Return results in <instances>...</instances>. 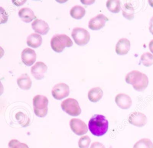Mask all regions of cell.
Instances as JSON below:
<instances>
[{"label":"cell","mask_w":153,"mask_h":148,"mask_svg":"<svg viewBox=\"0 0 153 148\" xmlns=\"http://www.w3.org/2000/svg\"><path fill=\"white\" fill-rule=\"evenodd\" d=\"M148 3L151 7H153V0H148Z\"/></svg>","instance_id":"cell-32"},{"label":"cell","mask_w":153,"mask_h":148,"mask_svg":"<svg viewBox=\"0 0 153 148\" xmlns=\"http://www.w3.org/2000/svg\"><path fill=\"white\" fill-rule=\"evenodd\" d=\"M69 87L65 83H59L55 85L51 90L53 97L57 100H62L69 94Z\"/></svg>","instance_id":"cell-6"},{"label":"cell","mask_w":153,"mask_h":148,"mask_svg":"<svg viewBox=\"0 0 153 148\" xmlns=\"http://www.w3.org/2000/svg\"><path fill=\"white\" fill-rule=\"evenodd\" d=\"M140 60L145 66H149L153 64V54L149 52H145L140 56Z\"/></svg>","instance_id":"cell-25"},{"label":"cell","mask_w":153,"mask_h":148,"mask_svg":"<svg viewBox=\"0 0 153 148\" xmlns=\"http://www.w3.org/2000/svg\"><path fill=\"white\" fill-rule=\"evenodd\" d=\"M21 58L23 63L25 64L30 66L35 62L36 58V53L33 49L26 48L21 53Z\"/></svg>","instance_id":"cell-11"},{"label":"cell","mask_w":153,"mask_h":148,"mask_svg":"<svg viewBox=\"0 0 153 148\" xmlns=\"http://www.w3.org/2000/svg\"><path fill=\"white\" fill-rule=\"evenodd\" d=\"M149 30L150 32L153 35V16L151 17L150 21H149Z\"/></svg>","instance_id":"cell-29"},{"label":"cell","mask_w":153,"mask_h":148,"mask_svg":"<svg viewBox=\"0 0 153 148\" xmlns=\"http://www.w3.org/2000/svg\"><path fill=\"white\" fill-rule=\"evenodd\" d=\"M149 50L151 51V52L153 54V39H151L149 42Z\"/></svg>","instance_id":"cell-30"},{"label":"cell","mask_w":153,"mask_h":148,"mask_svg":"<svg viewBox=\"0 0 153 148\" xmlns=\"http://www.w3.org/2000/svg\"><path fill=\"white\" fill-rule=\"evenodd\" d=\"M50 44L52 49L54 51L57 53H60L66 47H71L73 44V42L71 38L66 35L57 34L51 38Z\"/></svg>","instance_id":"cell-2"},{"label":"cell","mask_w":153,"mask_h":148,"mask_svg":"<svg viewBox=\"0 0 153 148\" xmlns=\"http://www.w3.org/2000/svg\"><path fill=\"white\" fill-rule=\"evenodd\" d=\"M108 20V18L103 14H99L91 18L88 22V27L92 30L102 29Z\"/></svg>","instance_id":"cell-9"},{"label":"cell","mask_w":153,"mask_h":148,"mask_svg":"<svg viewBox=\"0 0 153 148\" xmlns=\"http://www.w3.org/2000/svg\"><path fill=\"white\" fill-rule=\"evenodd\" d=\"M90 148H105V146L100 142L95 141L91 144Z\"/></svg>","instance_id":"cell-28"},{"label":"cell","mask_w":153,"mask_h":148,"mask_svg":"<svg viewBox=\"0 0 153 148\" xmlns=\"http://www.w3.org/2000/svg\"><path fill=\"white\" fill-rule=\"evenodd\" d=\"M8 148H29V146L16 139H12L8 143Z\"/></svg>","instance_id":"cell-27"},{"label":"cell","mask_w":153,"mask_h":148,"mask_svg":"<svg viewBox=\"0 0 153 148\" xmlns=\"http://www.w3.org/2000/svg\"><path fill=\"white\" fill-rule=\"evenodd\" d=\"M48 98L42 95H36L33 98V106L35 114L40 118L46 116L48 112Z\"/></svg>","instance_id":"cell-3"},{"label":"cell","mask_w":153,"mask_h":148,"mask_svg":"<svg viewBox=\"0 0 153 148\" xmlns=\"http://www.w3.org/2000/svg\"><path fill=\"white\" fill-rule=\"evenodd\" d=\"M61 107L66 113L73 116H78L81 112L78 102L75 99L72 98L64 100L61 103Z\"/></svg>","instance_id":"cell-4"},{"label":"cell","mask_w":153,"mask_h":148,"mask_svg":"<svg viewBox=\"0 0 153 148\" xmlns=\"http://www.w3.org/2000/svg\"><path fill=\"white\" fill-rule=\"evenodd\" d=\"M71 36L75 42L78 45H84L87 44L90 38L89 32L82 27H76L72 29Z\"/></svg>","instance_id":"cell-5"},{"label":"cell","mask_w":153,"mask_h":148,"mask_svg":"<svg viewBox=\"0 0 153 148\" xmlns=\"http://www.w3.org/2000/svg\"><path fill=\"white\" fill-rule=\"evenodd\" d=\"M106 7L112 13H117L121 10V2L119 0H108Z\"/></svg>","instance_id":"cell-22"},{"label":"cell","mask_w":153,"mask_h":148,"mask_svg":"<svg viewBox=\"0 0 153 148\" xmlns=\"http://www.w3.org/2000/svg\"><path fill=\"white\" fill-rule=\"evenodd\" d=\"M90 143V138L88 135H84L79 138L78 140V146L79 148H88Z\"/></svg>","instance_id":"cell-26"},{"label":"cell","mask_w":153,"mask_h":148,"mask_svg":"<svg viewBox=\"0 0 153 148\" xmlns=\"http://www.w3.org/2000/svg\"><path fill=\"white\" fill-rule=\"evenodd\" d=\"M69 125L72 131L78 135H84L88 131L86 124L78 118L71 119L69 122Z\"/></svg>","instance_id":"cell-7"},{"label":"cell","mask_w":153,"mask_h":148,"mask_svg":"<svg viewBox=\"0 0 153 148\" xmlns=\"http://www.w3.org/2000/svg\"><path fill=\"white\" fill-rule=\"evenodd\" d=\"M18 86L23 90H29L32 85V81L27 73L21 75L17 79Z\"/></svg>","instance_id":"cell-18"},{"label":"cell","mask_w":153,"mask_h":148,"mask_svg":"<svg viewBox=\"0 0 153 148\" xmlns=\"http://www.w3.org/2000/svg\"><path fill=\"white\" fill-rule=\"evenodd\" d=\"M47 70V65L42 61H38L31 67L30 72L34 78L40 80L44 77V74Z\"/></svg>","instance_id":"cell-10"},{"label":"cell","mask_w":153,"mask_h":148,"mask_svg":"<svg viewBox=\"0 0 153 148\" xmlns=\"http://www.w3.org/2000/svg\"><path fill=\"white\" fill-rule=\"evenodd\" d=\"M19 16L22 21L26 23L30 22L36 18L33 11L27 7H24L19 10Z\"/></svg>","instance_id":"cell-15"},{"label":"cell","mask_w":153,"mask_h":148,"mask_svg":"<svg viewBox=\"0 0 153 148\" xmlns=\"http://www.w3.org/2000/svg\"><path fill=\"white\" fill-rule=\"evenodd\" d=\"M32 29L35 32L41 35H45L48 33L50 27L48 23L39 18H36L31 24Z\"/></svg>","instance_id":"cell-12"},{"label":"cell","mask_w":153,"mask_h":148,"mask_svg":"<svg viewBox=\"0 0 153 148\" xmlns=\"http://www.w3.org/2000/svg\"><path fill=\"white\" fill-rule=\"evenodd\" d=\"M149 80L147 75L143 73L142 79L136 84L133 85V87L137 91H143L148 85Z\"/></svg>","instance_id":"cell-23"},{"label":"cell","mask_w":153,"mask_h":148,"mask_svg":"<svg viewBox=\"0 0 153 148\" xmlns=\"http://www.w3.org/2000/svg\"><path fill=\"white\" fill-rule=\"evenodd\" d=\"M88 127L92 134L100 137L107 132L108 121L103 115H95L90 119Z\"/></svg>","instance_id":"cell-1"},{"label":"cell","mask_w":153,"mask_h":148,"mask_svg":"<svg viewBox=\"0 0 153 148\" xmlns=\"http://www.w3.org/2000/svg\"><path fill=\"white\" fill-rule=\"evenodd\" d=\"M103 96V91L100 87H94L90 90L88 92V98L92 102H97Z\"/></svg>","instance_id":"cell-19"},{"label":"cell","mask_w":153,"mask_h":148,"mask_svg":"<svg viewBox=\"0 0 153 148\" xmlns=\"http://www.w3.org/2000/svg\"><path fill=\"white\" fill-rule=\"evenodd\" d=\"M123 16L128 20H131L134 17V9L133 6L130 2H126L122 7Z\"/></svg>","instance_id":"cell-20"},{"label":"cell","mask_w":153,"mask_h":148,"mask_svg":"<svg viewBox=\"0 0 153 148\" xmlns=\"http://www.w3.org/2000/svg\"><path fill=\"white\" fill-rule=\"evenodd\" d=\"M133 148H153V143L148 138H143L138 140Z\"/></svg>","instance_id":"cell-24"},{"label":"cell","mask_w":153,"mask_h":148,"mask_svg":"<svg viewBox=\"0 0 153 148\" xmlns=\"http://www.w3.org/2000/svg\"><path fill=\"white\" fill-rule=\"evenodd\" d=\"M81 2L82 3H83V4H84L90 5V4H92V3H93L94 2V0H93V1H90V0H89V1H82V0H81Z\"/></svg>","instance_id":"cell-31"},{"label":"cell","mask_w":153,"mask_h":148,"mask_svg":"<svg viewBox=\"0 0 153 148\" xmlns=\"http://www.w3.org/2000/svg\"><path fill=\"white\" fill-rule=\"evenodd\" d=\"M85 14V8L81 5H75L70 10L71 16L75 19H80Z\"/></svg>","instance_id":"cell-21"},{"label":"cell","mask_w":153,"mask_h":148,"mask_svg":"<svg viewBox=\"0 0 153 148\" xmlns=\"http://www.w3.org/2000/svg\"><path fill=\"white\" fill-rule=\"evenodd\" d=\"M128 122L134 126L142 127L144 126L147 122L146 116L140 112H132L128 118Z\"/></svg>","instance_id":"cell-8"},{"label":"cell","mask_w":153,"mask_h":148,"mask_svg":"<svg viewBox=\"0 0 153 148\" xmlns=\"http://www.w3.org/2000/svg\"><path fill=\"white\" fill-rule=\"evenodd\" d=\"M42 37L38 33H31L27 37L26 39L27 45L32 48H37L39 47L42 44Z\"/></svg>","instance_id":"cell-17"},{"label":"cell","mask_w":153,"mask_h":148,"mask_svg":"<svg viewBox=\"0 0 153 148\" xmlns=\"http://www.w3.org/2000/svg\"><path fill=\"white\" fill-rule=\"evenodd\" d=\"M142 75L143 73L137 70H133L126 75L125 79L127 83L133 85L137 83L142 79Z\"/></svg>","instance_id":"cell-16"},{"label":"cell","mask_w":153,"mask_h":148,"mask_svg":"<svg viewBox=\"0 0 153 148\" xmlns=\"http://www.w3.org/2000/svg\"><path fill=\"white\" fill-rule=\"evenodd\" d=\"M115 101L117 105L123 109H128L132 104L131 97L124 93L118 94L115 97Z\"/></svg>","instance_id":"cell-13"},{"label":"cell","mask_w":153,"mask_h":148,"mask_svg":"<svg viewBox=\"0 0 153 148\" xmlns=\"http://www.w3.org/2000/svg\"><path fill=\"white\" fill-rule=\"evenodd\" d=\"M130 48V41L126 38L120 39L115 45V52L119 55L126 54Z\"/></svg>","instance_id":"cell-14"}]
</instances>
